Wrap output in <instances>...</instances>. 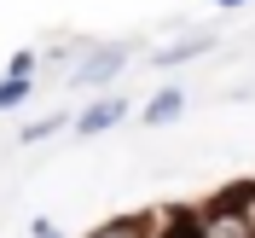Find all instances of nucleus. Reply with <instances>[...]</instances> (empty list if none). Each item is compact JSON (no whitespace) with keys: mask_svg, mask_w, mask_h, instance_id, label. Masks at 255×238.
I'll return each instance as SVG.
<instances>
[{"mask_svg":"<svg viewBox=\"0 0 255 238\" xmlns=\"http://www.w3.org/2000/svg\"><path fill=\"white\" fill-rule=\"evenodd\" d=\"M209 47H215V35H209V29H197V35H180V41H162V47L151 52V64H157V70H180V64L203 58Z\"/></svg>","mask_w":255,"mask_h":238,"instance_id":"3","label":"nucleus"},{"mask_svg":"<svg viewBox=\"0 0 255 238\" xmlns=\"http://www.w3.org/2000/svg\"><path fill=\"white\" fill-rule=\"evenodd\" d=\"M128 58H133V41H93V47L76 58L70 81H76V87H93V93L105 99L111 76H122V70H128Z\"/></svg>","mask_w":255,"mask_h":238,"instance_id":"1","label":"nucleus"},{"mask_svg":"<svg viewBox=\"0 0 255 238\" xmlns=\"http://www.w3.org/2000/svg\"><path fill=\"white\" fill-rule=\"evenodd\" d=\"M29 93H35V81H23V76H6V70H0V111H17V105H23Z\"/></svg>","mask_w":255,"mask_h":238,"instance_id":"7","label":"nucleus"},{"mask_svg":"<svg viewBox=\"0 0 255 238\" xmlns=\"http://www.w3.org/2000/svg\"><path fill=\"white\" fill-rule=\"evenodd\" d=\"M64 122H76V116H64V111L35 116V122H23V128H17V145H41V140H52V134H64Z\"/></svg>","mask_w":255,"mask_h":238,"instance_id":"6","label":"nucleus"},{"mask_svg":"<svg viewBox=\"0 0 255 238\" xmlns=\"http://www.w3.org/2000/svg\"><path fill=\"white\" fill-rule=\"evenodd\" d=\"M180 116H186V87H174V81L145 99V122L151 128H168V122H180Z\"/></svg>","mask_w":255,"mask_h":238,"instance_id":"4","label":"nucleus"},{"mask_svg":"<svg viewBox=\"0 0 255 238\" xmlns=\"http://www.w3.org/2000/svg\"><path fill=\"white\" fill-rule=\"evenodd\" d=\"M162 238H203V227H197V215H180V221L168 227Z\"/></svg>","mask_w":255,"mask_h":238,"instance_id":"8","label":"nucleus"},{"mask_svg":"<svg viewBox=\"0 0 255 238\" xmlns=\"http://www.w3.org/2000/svg\"><path fill=\"white\" fill-rule=\"evenodd\" d=\"M122 116H128V99H122V93H105V99H93L70 128H76V140H99V134H111Z\"/></svg>","mask_w":255,"mask_h":238,"instance_id":"2","label":"nucleus"},{"mask_svg":"<svg viewBox=\"0 0 255 238\" xmlns=\"http://www.w3.org/2000/svg\"><path fill=\"white\" fill-rule=\"evenodd\" d=\"M29 238H70V233H64V227H52L47 215H35V221H29Z\"/></svg>","mask_w":255,"mask_h":238,"instance_id":"9","label":"nucleus"},{"mask_svg":"<svg viewBox=\"0 0 255 238\" xmlns=\"http://www.w3.org/2000/svg\"><path fill=\"white\" fill-rule=\"evenodd\" d=\"M215 6H221V12H238V6H250V0H215Z\"/></svg>","mask_w":255,"mask_h":238,"instance_id":"10","label":"nucleus"},{"mask_svg":"<svg viewBox=\"0 0 255 238\" xmlns=\"http://www.w3.org/2000/svg\"><path fill=\"white\" fill-rule=\"evenodd\" d=\"M87 238H157V221H145V215H116V221H99Z\"/></svg>","mask_w":255,"mask_h":238,"instance_id":"5","label":"nucleus"}]
</instances>
